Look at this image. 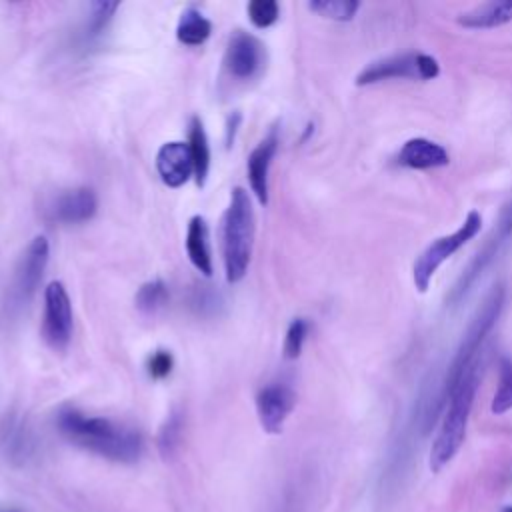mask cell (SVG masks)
Masks as SVG:
<instances>
[{"label": "cell", "instance_id": "cell-1", "mask_svg": "<svg viewBox=\"0 0 512 512\" xmlns=\"http://www.w3.org/2000/svg\"><path fill=\"white\" fill-rule=\"evenodd\" d=\"M56 426L74 446L112 462L132 464L144 452V438L136 428L104 416L84 414L72 406L58 412Z\"/></svg>", "mask_w": 512, "mask_h": 512}, {"label": "cell", "instance_id": "cell-25", "mask_svg": "<svg viewBox=\"0 0 512 512\" xmlns=\"http://www.w3.org/2000/svg\"><path fill=\"white\" fill-rule=\"evenodd\" d=\"M248 18L256 28H270L278 16H280V6L276 0H252L246 6Z\"/></svg>", "mask_w": 512, "mask_h": 512}, {"label": "cell", "instance_id": "cell-20", "mask_svg": "<svg viewBox=\"0 0 512 512\" xmlns=\"http://www.w3.org/2000/svg\"><path fill=\"white\" fill-rule=\"evenodd\" d=\"M512 410V358L498 360V386L490 402V412L500 416Z\"/></svg>", "mask_w": 512, "mask_h": 512}, {"label": "cell", "instance_id": "cell-18", "mask_svg": "<svg viewBox=\"0 0 512 512\" xmlns=\"http://www.w3.org/2000/svg\"><path fill=\"white\" fill-rule=\"evenodd\" d=\"M188 148H190V156H192V164H194L196 184L204 186L206 178H208V170H210V144H208V136H206L200 116L190 118Z\"/></svg>", "mask_w": 512, "mask_h": 512}, {"label": "cell", "instance_id": "cell-3", "mask_svg": "<svg viewBox=\"0 0 512 512\" xmlns=\"http://www.w3.org/2000/svg\"><path fill=\"white\" fill-rule=\"evenodd\" d=\"M254 244V208L244 188L236 186L222 218V254L228 282L244 278Z\"/></svg>", "mask_w": 512, "mask_h": 512}, {"label": "cell", "instance_id": "cell-11", "mask_svg": "<svg viewBox=\"0 0 512 512\" xmlns=\"http://www.w3.org/2000/svg\"><path fill=\"white\" fill-rule=\"evenodd\" d=\"M278 144H280L278 126H272L268 134L260 140V144L250 152L246 162L250 190L260 204H268V172L278 152Z\"/></svg>", "mask_w": 512, "mask_h": 512}, {"label": "cell", "instance_id": "cell-27", "mask_svg": "<svg viewBox=\"0 0 512 512\" xmlns=\"http://www.w3.org/2000/svg\"><path fill=\"white\" fill-rule=\"evenodd\" d=\"M172 366H174V358L168 350L152 352L146 362V370L152 380H164L172 372Z\"/></svg>", "mask_w": 512, "mask_h": 512}, {"label": "cell", "instance_id": "cell-8", "mask_svg": "<svg viewBox=\"0 0 512 512\" xmlns=\"http://www.w3.org/2000/svg\"><path fill=\"white\" fill-rule=\"evenodd\" d=\"M44 342L62 352L72 338V304L62 282L54 280L44 290V316H42Z\"/></svg>", "mask_w": 512, "mask_h": 512}, {"label": "cell", "instance_id": "cell-16", "mask_svg": "<svg viewBox=\"0 0 512 512\" xmlns=\"http://www.w3.org/2000/svg\"><path fill=\"white\" fill-rule=\"evenodd\" d=\"M456 22L470 30L498 28L512 22V0H492L484 2L468 12L458 14Z\"/></svg>", "mask_w": 512, "mask_h": 512}, {"label": "cell", "instance_id": "cell-23", "mask_svg": "<svg viewBox=\"0 0 512 512\" xmlns=\"http://www.w3.org/2000/svg\"><path fill=\"white\" fill-rule=\"evenodd\" d=\"M182 424H184V418H182L180 410L170 412V416L162 424V428L158 432V450L164 458H170L176 452L180 438H182Z\"/></svg>", "mask_w": 512, "mask_h": 512}, {"label": "cell", "instance_id": "cell-29", "mask_svg": "<svg viewBox=\"0 0 512 512\" xmlns=\"http://www.w3.org/2000/svg\"><path fill=\"white\" fill-rule=\"evenodd\" d=\"M502 512H512V506H506Z\"/></svg>", "mask_w": 512, "mask_h": 512}, {"label": "cell", "instance_id": "cell-12", "mask_svg": "<svg viewBox=\"0 0 512 512\" xmlns=\"http://www.w3.org/2000/svg\"><path fill=\"white\" fill-rule=\"evenodd\" d=\"M48 256H50V246L46 236L32 238V242L26 246L20 258V264L16 268V294L20 300H28L36 292L44 276Z\"/></svg>", "mask_w": 512, "mask_h": 512}, {"label": "cell", "instance_id": "cell-6", "mask_svg": "<svg viewBox=\"0 0 512 512\" xmlns=\"http://www.w3.org/2000/svg\"><path fill=\"white\" fill-rule=\"evenodd\" d=\"M440 74V64L424 52H404L370 62L356 74V86H370L392 78L434 80Z\"/></svg>", "mask_w": 512, "mask_h": 512}, {"label": "cell", "instance_id": "cell-22", "mask_svg": "<svg viewBox=\"0 0 512 512\" xmlns=\"http://www.w3.org/2000/svg\"><path fill=\"white\" fill-rule=\"evenodd\" d=\"M308 8L322 18L336 20V22H348L356 16L360 2L358 0H312V2H308Z\"/></svg>", "mask_w": 512, "mask_h": 512}, {"label": "cell", "instance_id": "cell-21", "mask_svg": "<svg viewBox=\"0 0 512 512\" xmlns=\"http://www.w3.org/2000/svg\"><path fill=\"white\" fill-rule=\"evenodd\" d=\"M168 302V286L164 280H148L136 292V308L142 314H156Z\"/></svg>", "mask_w": 512, "mask_h": 512}, {"label": "cell", "instance_id": "cell-4", "mask_svg": "<svg viewBox=\"0 0 512 512\" xmlns=\"http://www.w3.org/2000/svg\"><path fill=\"white\" fill-rule=\"evenodd\" d=\"M504 286L502 284H494L490 288V292L484 296L482 304L476 308L474 316L470 318L464 334H462V340L456 348V354L448 366V372H446V378H444V384H442V398L444 402L448 400L452 388L456 386V382L460 380V376L466 372V368L476 360V354L480 352V344L484 342L486 334L492 330V326L496 324L500 312H502V306H504Z\"/></svg>", "mask_w": 512, "mask_h": 512}, {"label": "cell", "instance_id": "cell-15", "mask_svg": "<svg viewBox=\"0 0 512 512\" xmlns=\"http://www.w3.org/2000/svg\"><path fill=\"white\" fill-rule=\"evenodd\" d=\"M98 200L92 188L80 186L62 192L52 206V216L62 224H80L96 214Z\"/></svg>", "mask_w": 512, "mask_h": 512}, {"label": "cell", "instance_id": "cell-9", "mask_svg": "<svg viewBox=\"0 0 512 512\" xmlns=\"http://www.w3.org/2000/svg\"><path fill=\"white\" fill-rule=\"evenodd\" d=\"M224 64L230 76L250 80L262 72L266 64V48L254 34L236 30L228 40Z\"/></svg>", "mask_w": 512, "mask_h": 512}, {"label": "cell", "instance_id": "cell-10", "mask_svg": "<svg viewBox=\"0 0 512 512\" xmlns=\"http://www.w3.org/2000/svg\"><path fill=\"white\" fill-rule=\"evenodd\" d=\"M296 406V392L282 382L266 384L256 394V412L260 426L268 434H280L286 418Z\"/></svg>", "mask_w": 512, "mask_h": 512}, {"label": "cell", "instance_id": "cell-7", "mask_svg": "<svg viewBox=\"0 0 512 512\" xmlns=\"http://www.w3.org/2000/svg\"><path fill=\"white\" fill-rule=\"evenodd\" d=\"M510 238H512V198L504 204V208L496 220V226L488 234L486 242L478 248V252L474 254V258L470 260V264L466 266V270L460 274V278L452 286L450 294L446 296L448 306H458L460 300L466 298V294L470 292L474 282L492 264V260L500 254V250L506 246V242Z\"/></svg>", "mask_w": 512, "mask_h": 512}, {"label": "cell", "instance_id": "cell-19", "mask_svg": "<svg viewBox=\"0 0 512 512\" xmlns=\"http://www.w3.org/2000/svg\"><path fill=\"white\" fill-rule=\"evenodd\" d=\"M212 34V22L194 6H188L176 26V38L184 46H202Z\"/></svg>", "mask_w": 512, "mask_h": 512}, {"label": "cell", "instance_id": "cell-26", "mask_svg": "<svg viewBox=\"0 0 512 512\" xmlns=\"http://www.w3.org/2000/svg\"><path fill=\"white\" fill-rule=\"evenodd\" d=\"M92 12H90V20H88V28L90 34H100L104 30V26L110 22V18L114 16V12L120 8L118 2H92Z\"/></svg>", "mask_w": 512, "mask_h": 512}, {"label": "cell", "instance_id": "cell-5", "mask_svg": "<svg viewBox=\"0 0 512 512\" xmlns=\"http://www.w3.org/2000/svg\"><path fill=\"white\" fill-rule=\"evenodd\" d=\"M480 228H482V214L478 210H470L464 222L452 234H444L432 240L412 264V282L416 290L426 292L430 288V282L436 270L466 242H470L480 232Z\"/></svg>", "mask_w": 512, "mask_h": 512}, {"label": "cell", "instance_id": "cell-13", "mask_svg": "<svg viewBox=\"0 0 512 512\" xmlns=\"http://www.w3.org/2000/svg\"><path fill=\"white\" fill-rule=\"evenodd\" d=\"M156 170L168 188H180L194 174L190 148L186 142L174 140L160 146L156 154Z\"/></svg>", "mask_w": 512, "mask_h": 512}, {"label": "cell", "instance_id": "cell-2", "mask_svg": "<svg viewBox=\"0 0 512 512\" xmlns=\"http://www.w3.org/2000/svg\"><path fill=\"white\" fill-rule=\"evenodd\" d=\"M478 384H480V362L476 358L460 376V380L456 382V386L448 396L446 412L442 416V424L438 428V434L432 442L430 456H428V466L432 472H440L458 454L466 438V428H468Z\"/></svg>", "mask_w": 512, "mask_h": 512}, {"label": "cell", "instance_id": "cell-14", "mask_svg": "<svg viewBox=\"0 0 512 512\" xmlns=\"http://www.w3.org/2000/svg\"><path fill=\"white\" fill-rule=\"evenodd\" d=\"M396 164L402 168H410V170H430V168H442L448 166L450 162V154L448 150L430 140V138H410L402 144V148L396 154Z\"/></svg>", "mask_w": 512, "mask_h": 512}, {"label": "cell", "instance_id": "cell-28", "mask_svg": "<svg viewBox=\"0 0 512 512\" xmlns=\"http://www.w3.org/2000/svg\"><path fill=\"white\" fill-rule=\"evenodd\" d=\"M240 112H232L226 120V148L234 146V138H236V132H238V126H240Z\"/></svg>", "mask_w": 512, "mask_h": 512}, {"label": "cell", "instance_id": "cell-17", "mask_svg": "<svg viewBox=\"0 0 512 512\" xmlns=\"http://www.w3.org/2000/svg\"><path fill=\"white\" fill-rule=\"evenodd\" d=\"M186 252L192 266L204 274L212 276V252H210V230L202 216H192L186 230Z\"/></svg>", "mask_w": 512, "mask_h": 512}, {"label": "cell", "instance_id": "cell-24", "mask_svg": "<svg viewBox=\"0 0 512 512\" xmlns=\"http://www.w3.org/2000/svg\"><path fill=\"white\" fill-rule=\"evenodd\" d=\"M308 320L306 318H294L286 330V336H284V358L288 360H296L302 352V346L306 342V336H308Z\"/></svg>", "mask_w": 512, "mask_h": 512}]
</instances>
